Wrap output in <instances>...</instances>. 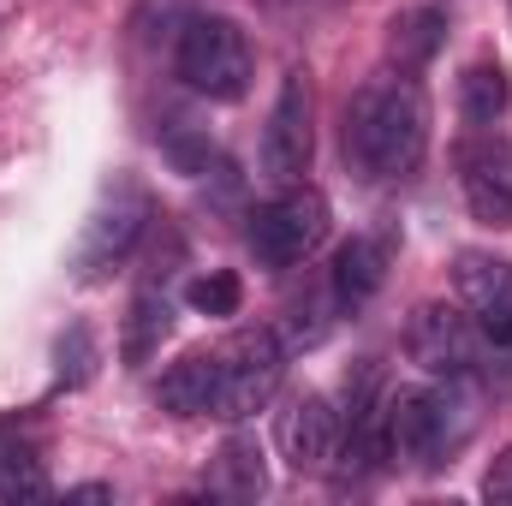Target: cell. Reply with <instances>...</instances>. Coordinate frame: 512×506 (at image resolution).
<instances>
[{
	"mask_svg": "<svg viewBox=\"0 0 512 506\" xmlns=\"http://www.w3.org/2000/svg\"><path fill=\"white\" fill-rule=\"evenodd\" d=\"M512 102V84H507V66L501 60H471L465 78H459V114L471 126H495Z\"/></svg>",
	"mask_w": 512,
	"mask_h": 506,
	"instance_id": "17",
	"label": "cell"
},
{
	"mask_svg": "<svg viewBox=\"0 0 512 506\" xmlns=\"http://www.w3.org/2000/svg\"><path fill=\"white\" fill-rule=\"evenodd\" d=\"M280 453L292 471H328V459H340V411L328 393H298L280 411Z\"/></svg>",
	"mask_w": 512,
	"mask_h": 506,
	"instance_id": "11",
	"label": "cell"
},
{
	"mask_svg": "<svg viewBox=\"0 0 512 506\" xmlns=\"http://www.w3.org/2000/svg\"><path fill=\"white\" fill-rule=\"evenodd\" d=\"M54 364H60V387H84V381L96 376V340H90V328H84V322L60 334Z\"/></svg>",
	"mask_w": 512,
	"mask_h": 506,
	"instance_id": "20",
	"label": "cell"
},
{
	"mask_svg": "<svg viewBox=\"0 0 512 506\" xmlns=\"http://www.w3.org/2000/svg\"><path fill=\"white\" fill-rule=\"evenodd\" d=\"M209 393H215V352H185L155 387L161 411L173 417H209Z\"/></svg>",
	"mask_w": 512,
	"mask_h": 506,
	"instance_id": "15",
	"label": "cell"
},
{
	"mask_svg": "<svg viewBox=\"0 0 512 506\" xmlns=\"http://www.w3.org/2000/svg\"><path fill=\"white\" fill-rule=\"evenodd\" d=\"M387 262H393V245L387 239H352L334 251V268H328V292H334V310L340 316H358L387 280Z\"/></svg>",
	"mask_w": 512,
	"mask_h": 506,
	"instance_id": "12",
	"label": "cell"
},
{
	"mask_svg": "<svg viewBox=\"0 0 512 506\" xmlns=\"http://www.w3.org/2000/svg\"><path fill=\"white\" fill-rule=\"evenodd\" d=\"M72 495H78V501H108L114 489H102V483H84V489H72Z\"/></svg>",
	"mask_w": 512,
	"mask_h": 506,
	"instance_id": "22",
	"label": "cell"
},
{
	"mask_svg": "<svg viewBox=\"0 0 512 506\" xmlns=\"http://www.w3.org/2000/svg\"><path fill=\"white\" fill-rule=\"evenodd\" d=\"M42 495H48V471H42L36 441L0 423V501H42Z\"/></svg>",
	"mask_w": 512,
	"mask_h": 506,
	"instance_id": "16",
	"label": "cell"
},
{
	"mask_svg": "<svg viewBox=\"0 0 512 506\" xmlns=\"http://www.w3.org/2000/svg\"><path fill=\"white\" fill-rule=\"evenodd\" d=\"M459 185L483 227H512V143L495 131H477L459 149Z\"/></svg>",
	"mask_w": 512,
	"mask_h": 506,
	"instance_id": "10",
	"label": "cell"
},
{
	"mask_svg": "<svg viewBox=\"0 0 512 506\" xmlns=\"http://www.w3.org/2000/svg\"><path fill=\"white\" fill-rule=\"evenodd\" d=\"M441 42H447V12L441 6H405V12L387 18V60L405 78H417L441 54Z\"/></svg>",
	"mask_w": 512,
	"mask_h": 506,
	"instance_id": "13",
	"label": "cell"
},
{
	"mask_svg": "<svg viewBox=\"0 0 512 506\" xmlns=\"http://www.w3.org/2000/svg\"><path fill=\"white\" fill-rule=\"evenodd\" d=\"M179 78L209 102H239L251 90V42L233 18H191L179 30Z\"/></svg>",
	"mask_w": 512,
	"mask_h": 506,
	"instance_id": "3",
	"label": "cell"
},
{
	"mask_svg": "<svg viewBox=\"0 0 512 506\" xmlns=\"http://www.w3.org/2000/svg\"><path fill=\"white\" fill-rule=\"evenodd\" d=\"M167 328H173V298H167V286L149 280V286L131 298V310H126V340H120V352H126L131 370H143V364L161 352Z\"/></svg>",
	"mask_w": 512,
	"mask_h": 506,
	"instance_id": "14",
	"label": "cell"
},
{
	"mask_svg": "<svg viewBox=\"0 0 512 506\" xmlns=\"http://www.w3.org/2000/svg\"><path fill=\"white\" fill-rule=\"evenodd\" d=\"M483 495H489V501H512V453H501V459L489 465V477H483Z\"/></svg>",
	"mask_w": 512,
	"mask_h": 506,
	"instance_id": "21",
	"label": "cell"
},
{
	"mask_svg": "<svg viewBox=\"0 0 512 506\" xmlns=\"http://www.w3.org/2000/svg\"><path fill=\"white\" fill-rule=\"evenodd\" d=\"M286 376V346L268 328H239L221 352H215V393H209V417L221 423H245L256 417Z\"/></svg>",
	"mask_w": 512,
	"mask_h": 506,
	"instance_id": "2",
	"label": "cell"
},
{
	"mask_svg": "<svg viewBox=\"0 0 512 506\" xmlns=\"http://www.w3.org/2000/svg\"><path fill=\"white\" fill-rule=\"evenodd\" d=\"M209 489L227 495V501H256L268 489V471H262V447L256 441H227L215 453V471H209Z\"/></svg>",
	"mask_w": 512,
	"mask_h": 506,
	"instance_id": "18",
	"label": "cell"
},
{
	"mask_svg": "<svg viewBox=\"0 0 512 506\" xmlns=\"http://www.w3.org/2000/svg\"><path fill=\"white\" fill-rule=\"evenodd\" d=\"M340 149L364 179H405L417 173L423 149H429V102L417 90V78L393 72V78H370L352 102H346V126H340Z\"/></svg>",
	"mask_w": 512,
	"mask_h": 506,
	"instance_id": "1",
	"label": "cell"
},
{
	"mask_svg": "<svg viewBox=\"0 0 512 506\" xmlns=\"http://www.w3.org/2000/svg\"><path fill=\"white\" fill-rule=\"evenodd\" d=\"M453 292L459 310L477 322L489 346L512 352V262L495 251H459L453 256Z\"/></svg>",
	"mask_w": 512,
	"mask_h": 506,
	"instance_id": "9",
	"label": "cell"
},
{
	"mask_svg": "<svg viewBox=\"0 0 512 506\" xmlns=\"http://www.w3.org/2000/svg\"><path fill=\"white\" fill-rule=\"evenodd\" d=\"M405 352L423 376L435 381H465L477 370L483 334L459 304H417V316L405 322Z\"/></svg>",
	"mask_w": 512,
	"mask_h": 506,
	"instance_id": "7",
	"label": "cell"
},
{
	"mask_svg": "<svg viewBox=\"0 0 512 506\" xmlns=\"http://www.w3.org/2000/svg\"><path fill=\"white\" fill-rule=\"evenodd\" d=\"M310 120H316V108H310V78L292 66V72L280 78V96H274L268 131H262V173H268L274 185H298V179H304L310 149H316Z\"/></svg>",
	"mask_w": 512,
	"mask_h": 506,
	"instance_id": "8",
	"label": "cell"
},
{
	"mask_svg": "<svg viewBox=\"0 0 512 506\" xmlns=\"http://www.w3.org/2000/svg\"><path fill=\"white\" fill-rule=\"evenodd\" d=\"M328 197L316 185H286L268 209H256L251 221V251L262 268H298L310 251L328 239Z\"/></svg>",
	"mask_w": 512,
	"mask_h": 506,
	"instance_id": "4",
	"label": "cell"
},
{
	"mask_svg": "<svg viewBox=\"0 0 512 506\" xmlns=\"http://www.w3.org/2000/svg\"><path fill=\"white\" fill-rule=\"evenodd\" d=\"M453 399H447V387H399V393H387V441H393V459H411V465H441L453 447H459V435H465V423H453Z\"/></svg>",
	"mask_w": 512,
	"mask_h": 506,
	"instance_id": "5",
	"label": "cell"
},
{
	"mask_svg": "<svg viewBox=\"0 0 512 506\" xmlns=\"http://www.w3.org/2000/svg\"><path fill=\"white\" fill-rule=\"evenodd\" d=\"M185 298H191V310H203V316H233L239 298H245V286H239L233 268H209V274H197V280L185 286Z\"/></svg>",
	"mask_w": 512,
	"mask_h": 506,
	"instance_id": "19",
	"label": "cell"
},
{
	"mask_svg": "<svg viewBox=\"0 0 512 506\" xmlns=\"http://www.w3.org/2000/svg\"><path fill=\"white\" fill-rule=\"evenodd\" d=\"M143 227H149V197H143V185H137V179H114L108 197L96 203L84 239H78V256H72L78 280H108V274L131 256V245L143 239Z\"/></svg>",
	"mask_w": 512,
	"mask_h": 506,
	"instance_id": "6",
	"label": "cell"
}]
</instances>
